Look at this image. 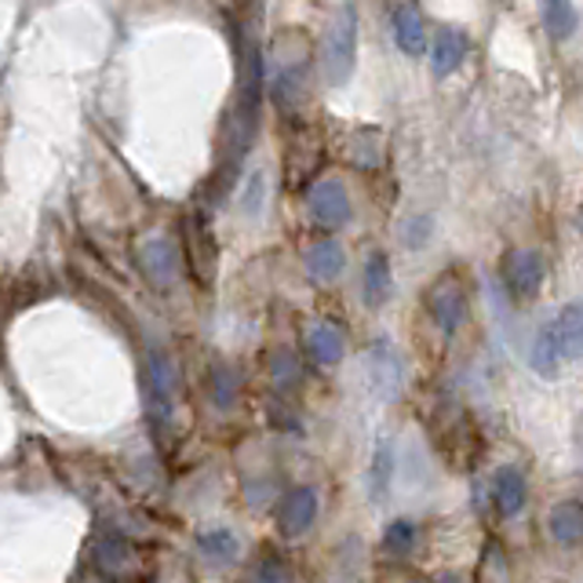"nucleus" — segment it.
Wrapping results in <instances>:
<instances>
[{
  "label": "nucleus",
  "mask_w": 583,
  "mask_h": 583,
  "mask_svg": "<svg viewBox=\"0 0 583 583\" xmlns=\"http://www.w3.org/2000/svg\"><path fill=\"white\" fill-rule=\"evenodd\" d=\"M318 522V492L310 485H292L281 492L274 507V525L281 540H300Z\"/></svg>",
  "instance_id": "8"
},
{
  "label": "nucleus",
  "mask_w": 583,
  "mask_h": 583,
  "mask_svg": "<svg viewBox=\"0 0 583 583\" xmlns=\"http://www.w3.org/2000/svg\"><path fill=\"white\" fill-rule=\"evenodd\" d=\"M426 238H431V219L416 215V219H412V223L405 227V244H409V249H423Z\"/></svg>",
  "instance_id": "27"
},
{
  "label": "nucleus",
  "mask_w": 583,
  "mask_h": 583,
  "mask_svg": "<svg viewBox=\"0 0 583 583\" xmlns=\"http://www.w3.org/2000/svg\"><path fill=\"white\" fill-rule=\"evenodd\" d=\"M252 583H295L292 565L281 559L278 551H263L252 569Z\"/></svg>",
  "instance_id": "26"
},
{
  "label": "nucleus",
  "mask_w": 583,
  "mask_h": 583,
  "mask_svg": "<svg viewBox=\"0 0 583 583\" xmlns=\"http://www.w3.org/2000/svg\"><path fill=\"white\" fill-rule=\"evenodd\" d=\"M423 303H426V314H431L434 325L442 329L445 335H452L466 318V284H463V278L456 274V270H449V274H442L431 284V289H426Z\"/></svg>",
  "instance_id": "6"
},
{
  "label": "nucleus",
  "mask_w": 583,
  "mask_h": 583,
  "mask_svg": "<svg viewBox=\"0 0 583 583\" xmlns=\"http://www.w3.org/2000/svg\"><path fill=\"white\" fill-rule=\"evenodd\" d=\"M580 358H583V300H573L536 332L533 350H529V365L543 380H554L562 365Z\"/></svg>",
  "instance_id": "1"
},
{
  "label": "nucleus",
  "mask_w": 583,
  "mask_h": 583,
  "mask_svg": "<svg viewBox=\"0 0 583 583\" xmlns=\"http://www.w3.org/2000/svg\"><path fill=\"white\" fill-rule=\"evenodd\" d=\"M306 212L321 230H343L354 215V204H350L346 183L335 175H321L310 183L306 190Z\"/></svg>",
  "instance_id": "5"
},
{
  "label": "nucleus",
  "mask_w": 583,
  "mask_h": 583,
  "mask_svg": "<svg viewBox=\"0 0 583 583\" xmlns=\"http://www.w3.org/2000/svg\"><path fill=\"white\" fill-rule=\"evenodd\" d=\"M267 369H270V380H274L278 391H292V386H300L303 380V365H300V358L292 354V350H274L267 361Z\"/></svg>",
  "instance_id": "24"
},
{
  "label": "nucleus",
  "mask_w": 583,
  "mask_h": 583,
  "mask_svg": "<svg viewBox=\"0 0 583 583\" xmlns=\"http://www.w3.org/2000/svg\"><path fill=\"white\" fill-rule=\"evenodd\" d=\"M303 263H306L310 278L321 281V284H329V281H335L346 270V252H343V244L335 238H321V241H314L306 249Z\"/></svg>",
  "instance_id": "16"
},
{
  "label": "nucleus",
  "mask_w": 583,
  "mask_h": 583,
  "mask_svg": "<svg viewBox=\"0 0 583 583\" xmlns=\"http://www.w3.org/2000/svg\"><path fill=\"white\" fill-rule=\"evenodd\" d=\"M198 551L215 565H233L241 554V543L230 529H204V533H198Z\"/></svg>",
  "instance_id": "21"
},
{
  "label": "nucleus",
  "mask_w": 583,
  "mask_h": 583,
  "mask_svg": "<svg viewBox=\"0 0 583 583\" xmlns=\"http://www.w3.org/2000/svg\"><path fill=\"white\" fill-rule=\"evenodd\" d=\"M500 278L503 289L511 292V300L525 303L543 289V278H547V263L536 249H511L500 263Z\"/></svg>",
  "instance_id": "7"
},
{
  "label": "nucleus",
  "mask_w": 583,
  "mask_h": 583,
  "mask_svg": "<svg viewBox=\"0 0 583 583\" xmlns=\"http://www.w3.org/2000/svg\"><path fill=\"white\" fill-rule=\"evenodd\" d=\"M183 252H187V263H190V274L198 278L204 289L215 281V270H219V241H215V230H212V219L204 212H190L187 223H183Z\"/></svg>",
  "instance_id": "4"
},
{
  "label": "nucleus",
  "mask_w": 583,
  "mask_h": 583,
  "mask_svg": "<svg viewBox=\"0 0 583 583\" xmlns=\"http://www.w3.org/2000/svg\"><path fill=\"white\" fill-rule=\"evenodd\" d=\"M398 583H423V580H416V576H401Z\"/></svg>",
  "instance_id": "29"
},
{
  "label": "nucleus",
  "mask_w": 583,
  "mask_h": 583,
  "mask_svg": "<svg viewBox=\"0 0 583 583\" xmlns=\"http://www.w3.org/2000/svg\"><path fill=\"white\" fill-rule=\"evenodd\" d=\"M361 292H365L369 306H383L394 292V274H391V259L386 252H372L365 259V274H361Z\"/></svg>",
  "instance_id": "18"
},
{
  "label": "nucleus",
  "mask_w": 583,
  "mask_h": 583,
  "mask_svg": "<svg viewBox=\"0 0 583 583\" xmlns=\"http://www.w3.org/2000/svg\"><path fill=\"white\" fill-rule=\"evenodd\" d=\"M135 259H139L142 278L158 292L172 289L179 281V244L172 238H164V233H153V238L142 241L135 249Z\"/></svg>",
  "instance_id": "9"
},
{
  "label": "nucleus",
  "mask_w": 583,
  "mask_h": 583,
  "mask_svg": "<svg viewBox=\"0 0 583 583\" xmlns=\"http://www.w3.org/2000/svg\"><path fill=\"white\" fill-rule=\"evenodd\" d=\"M303 343H306V358L314 361L318 369H332V365H340L343 354H346V340H343V332L335 329L332 321H314V325L306 329Z\"/></svg>",
  "instance_id": "13"
},
{
  "label": "nucleus",
  "mask_w": 583,
  "mask_h": 583,
  "mask_svg": "<svg viewBox=\"0 0 583 583\" xmlns=\"http://www.w3.org/2000/svg\"><path fill=\"white\" fill-rule=\"evenodd\" d=\"M416 547V525L409 522V517H398V522L386 525L383 533V551L391 554V559H405Z\"/></svg>",
  "instance_id": "25"
},
{
  "label": "nucleus",
  "mask_w": 583,
  "mask_h": 583,
  "mask_svg": "<svg viewBox=\"0 0 583 583\" xmlns=\"http://www.w3.org/2000/svg\"><path fill=\"white\" fill-rule=\"evenodd\" d=\"M259 209H263V175H255V179H252L249 198H244V212H249V215H259Z\"/></svg>",
  "instance_id": "28"
},
{
  "label": "nucleus",
  "mask_w": 583,
  "mask_h": 583,
  "mask_svg": "<svg viewBox=\"0 0 583 583\" xmlns=\"http://www.w3.org/2000/svg\"><path fill=\"white\" fill-rule=\"evenodd\" d=\"M142 394H147V420L158 434V442L168 445L175 434V405H179V375L172 358L153 346L142 369Z\"/></svg>",
  "instance_id": "3"
},
{
  "label": "nucleus",
  "mask_w": 583,
  "mask_h": 583,
  "mask_svg": "<svg viewBox=\"0 0 583 583\" xmlns=\"http://www.w3.org/2000/svg\"><path fill=\"white\" fill-rule=\"evenodd\" d=\"M96 565L107 580H135L139 569H142L135 543H128V540L113 536V533H107V540L96 547Z\"/></svg>",
  "instance_id": "11"
},
{
  "label": "nucleus",
  "mask_w": 583,
  "mask_h": 583,
  "mask_svg": "<svg viewBox=\"0 0 583 583\" xmlns=\"http://www.w3.org/2000/svg\"><path fill=\"white\" fill-rule=\"evenodd\" d=\"M310 59L300 56V59H289L281 56L278 67H274V99L281 102L284 110L300 107L303 96H306V77H310Z\"/></svg>",
  "instance_id": "14"
},
{
  "label": "nucleus",
  "mask_w": 583,
  "mask_h": 583,
  "mask_svg": "<svg viewBox=\"0 0 583 583\" xmlns=\"http://www.w3.org/2000/svg\"><path fill=\"white\" fill-rule=\"evenodd\" d=\"M391 482H394V445L383 438V442L375 445V452H372L369 496H372V500H386V492H391Z\"/></svg>",
  "instance_id": "23"
},
{
  "label": "nucleus",
  "mask_w": 583,
  "mask_h": 583,
  "mask_svg": "<svg viewBox=\"0 0 583 583\" xmlns=\"http://www.w3.org/2000/svg\"><path fill=\"white\" fill-rule=\"evenodd\" d=\"M391 33H394L398 51L409 59H420V56H426V48H431V30H426L423 11L412 4V0H401V4L391 11Z\"/></svg>",
  "instance_id": "10"
},
{
  "label": "nucleus",
  "mask_w": 583,
  "mask_h": 583,
  "mask_svg": "<svg viewBox=\"0 0 583 583\" xmlns=\"http://www.w3.org/2000/svg\"><path fill=\"white\" fill-rule=\"evenodd\" d=\"M525 496H529V485H525V474L517 466H500L492 474V503L503 517H514L517 511L525 507Z\"/></svg>",
  "instance_id": "17"
},
{
  "label": "nucleus",
  "mask_w": 583,
  "mask_h": 583,
  "mask_svg": "<svg viewBox=\"0 0 583 583\" xmlns=\"http://www.w3.org/2000/svg\"><path fill=\"white\" fill-rule=\"evenodd\" d=\"M369 375H372V386L386 401L401 391V354L386 340L372 343V350H369Z\"/></svg>",
  "instance_id": "15"
},
{
  "label": "nucleus",
  "mask_w": 583,
  "mask_h": 583,
  "mask_svg": "<svg viewBox=\"0 0 583 583\" xmlns=\"http://www.w3.org/2000/svg\"><path fill=\"white\" fill-rule=\"evenodd\" d=\"M358 44H361V19L354 0H343L325 22L321 33V77L329 88H343L358 70Z\"/></svg>",
  "instance_id": "2"
},
{
  "label": "nucleus",
  "mask_w": 583,
  "mask_h": 583,
  "mask_svg": "<svg viewBox=\"0 0 583 583\" xmlns=\"http://www.w3.org/2000/svg\"><path fill=\"white\" fill-rule=\"evenodd\" d=\"M431 73L434 77H452L466 59V51H471V37L456 26H442L434 37H431Z\"/></svg>",
  "instance_id": "12"
},
{
  "label": "nucleus",
  "mask_w": 583,
  "mask_h": 583,
  "mask_svg": "<svg viewBox=\"0 0 583 583\" xmlns=\"http://www.w3.org/2000/svg\"><path fill=\"white\" fill-rule=\"evenodd\" d=\"M543 26H547L551 41H569L580 26V11L573 0H543Z\"/></svg>",
  "instance_id": "22"
},
{
  "label": "nucleus",
  "mask_w": 583,
  "mask_h": 583,
  "mask_svg": "<svg viewBox=\"0 0 583 583\" xmlns=\"http://www.w3.org/2000/svg\"><path fill=\"white\" fill-rule=\"evenodd\" d=\"M204 394L215 409H233V401L241 398V375L230 365H212L209 380H204Z\"/></svg>",
  "instance_id": "20"
},
{
  "label": "nucleus",
  "mask_w": 583,
  "mask_h": 583,
  "mask_svg": "<svg viewBox=\"0 0 583 583\" xmlns=\"http://www.w3.org/2000/svg\"><path fill=\"white\" fill-rule=\"evenodd\" d=\"M547 529L562 547H580L583 543V503H576V500L554 503L551 517H547Z\"/></svg>",
  "instance_id": "19"
}]
</instances>
